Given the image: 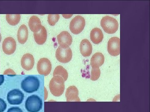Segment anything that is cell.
Masks as SVG:
<instances>
[{
	"label": "cell",
	"mask_w": 150,
	"mask_h": 112,
	"mask_svg": "<svg viewBox=\"0 0 150 112\" xmlns=\"http://www.w3.org/2000/svg\"><path fill=\"white\" fill-rule=\"evenodd\" d=\"M40 85V81L37 77L28 76L22 81V89L28 93H32L37 91Z\"/></svg>",
	"instance_id": "cell-1"
},
{
	"label": "cell",
	"mask_w": 150,
	"mask_h": 112,
	"mask_svg": "<svg viewBox=\"0 0 150 112\" xmlns=\"http://www.w3.org/2000/svg\"><path fill=\"white\" fill-rule=\"evenodd\" d=\"M49 89L54 96H62L65 90L64 80L61 76H54L49 83Z\"/></svg>",
	"instance_id": "cell-2"
},
{
	"label": "cell",
	"mask_w": 150,
	"mask_h": 112,
	"mask_svg": "<svg viewBox=\"0 0 150 112\" xmlns=\"http://www.w3.org/2000/svg\"><path fill=\"white\" fill-rule=\"evenodd\" d=\"M100 25L105 32L108 34H113L116 32L118 28V23L116 19L109 16L103 18Z\"/></svg>",
	"instance_id": "cell-3"
},
{
	"label": "cell",
	"mask_w": 150,
	"mask_h": 112,
	"mask_svg": "<svg viewBox=\"0 0 150 112\" xmlns=\"http://www.w3.org/2000/svg\"><path fill=\"white\" fill-rule=\"evenodd\" d=\"M25 107L29 112H38L42 108V101L37 95L30 96L26 99Z\"/></svg>",
	"instance_id": "cell-4"
},
{
	"label": "cell",
	"mask_w": 150,
	"mask_h": 112,
	"mask_svg": "<svg viewBox=\"0 0 150 112\" xmlns=\"http://www.w3.org/2000/svg\"><path fill=\"white\" fill-rule=\"evenodd\" d=\"M56 57L57 60L60 62L67 63L71 60L72 52L69 46H59L56 51Z\"/></svg>",
	"instance_id": "cell-5"
},
{
	"label": "cell",
	"mask_w": 150,
	"mask_h": 112,
	"mask_svg": "<svg viewBox=\"0 0 150 112\" xmlns=\"http://www.w3.org/2000/svg\"><path fill=\"white\" fill-rule=\"evenodd\" d=\"M85 24V19L80 15H77L70 22V30L73 34L77 35L82 32Z\"/></svg>",
	"instance_id": "cell-6"
},
{
	"label": "cell",
	"mask_w": 150,
	"mask_h": 112,
	"mask_svg": "<svg viewBox=\"0 0 150 112\" xmlns=\"http://www.w3.org/2000/svg\"><path fill=\"white\" fill-rule=\"evenodd\" d=\"M23 99L24 94L20 90L14 89L8 93V102L11 105H19L22 103Z\"/></svg>",
	"instance_id": "cell-7"
},
{
	"label": "cell",
	"mask_w": 150,
	"mask_h": 112,
	"mask_svg": "<svg viewBox=\"0 0 150 112\" xmlns=\"http://www.w3.org/2000/svg\"><path fill=\"white\" fill-rule=\"evenodd\" d=\"M108 51L110 55L116 57L120 54V40L117 37L110 38L108 44Z\"/></svg>",
	"instance_id": "cell-8"
},
{
	"label": "cell",
	"mask_w": 150,
	"mask_h": 112,
	"mask_svg": "<svg viewBox=\"0 0 150 112\" xmlns=\"http://www.w3.org/2000/svg\"><path fill=\"white\" fill-rule=\"evenodd\" d=\"M37 69L39 74L47 76L51 73L52 69L51 62L46 58L40 59L38 62Z\"/></svg>",
	"instance_id": "cell-9"
},
{
	"label": "cell",
	"mask_w": 150,
	"mask_h": 112,
	"mask_svg": "<svg viewBox=\"0 0 150 112\" xmlns=\"http://www.w3.org/2000/svg\"><path fill=\"white\" fill-rule=\"evenodd\" d=\"M3 50L8 55H12L16 50V43L15 40L12 37H8L3 41Z\"/></svg>",
	"instance_id": "cell-10"
},
{
	"label": "cell",
	"mask_w": 150,
	"mask_h": 112,
	"mask_svg": "<svg viewBox=\"0 0 150 112\" xmlns=\"http://www.w3.org/2000/svg\"><path fill=\"white\" fill-rule=\"evenodd\" d=\"M35 63L33 56L30 54H26L23 56L21 60V65L23 69L29 71L32 69Z\"/></svg>",
	"instance_id": "cell-11"
},
{
	"label": "cell",
	"mask_w": 150,
	"mask_h": 112,
	"mask_svg": "<svg viewBox=\"0 0 150 112\" xmlns=\"http://www.w3.org/2000/svg\"><path fill=\"white\" fill-rule=\"evenodd\" d=\"M67 102H80L79 97V91L74 85L69 86L67 88L66 93Z\"/></svg>",
	"instance_id": "cell-12"
},
{
	"label": "cell",
	"mask_w": 150,
	"mask_h": 112,
	"mask_svg": "<svg viewBox=\"0 0 150 112\" xmlns=\"http://www.w3.org/2000/svg\"><path fill=\"white\" fill-rule=\"evenodd\" d=\"M57 40L60 46H69L72 43L73 39L71 35L67 31H63L57 36Z\"/></svg>",
	"instance_id": "cell-13"
},
{
	"label": "cell",
	"mask_w": 150,
	"mask_h": 112,
	"mask_svg": "<svg viewBox=\"0 0 150 112\" xmlns=\"http://www.w3.org/2000/svg\"><path fill=\"white\" fill-rule=\"evenodd\" d=\"M80 50L83 56L84 57H89L92 52V46L88 40L84 39L81 42Z\"/></svg>",
	"instance_id": "cell-14"
},
{
	"label": "cell",
	"mask_w": 150,
	"mask_h": 112,
	"mask_svg": "<svg viewBox=\"0 0 150 112\" xmlns=\"http://www.w3.org/2000/svg\"><path fill=\"white\" fill-rule=\"evenodd\" d=\"M34 39L38 45H43L46 42L47 38V31L44 26H41L40 31L34 33Z\"/></svg>",
	"instance_id": "cell-15"
},
{
	"label": "cell",
	"mask_w": 150,
	"mask_h": 112,
	"mask_svg": "<svg viewBox=\"0 0 150 112\" xmlns=\"http://www.w3.org/2000/svg\"><path fill=\"white\" fill-rule=\"evenodd\" d=\"M104 57L101 53L94 54L91 60V65L92 68H99L104 62Z\"/></svg>",
	"instance_id": "cell-16"
},
{
	"label": "cell",
	"mask_w": 150,
	"mask_h": 112,
	"mask_svg": "<svg viewBox=\"0 0 150 112\" xmlns=\"http://www.w3.org/2000/svg\"><path fill=\"white\" fill-rule=\"evenodd\" d=\"M28 31L26 25L22 24L18 31L17 37L19 43L24 44L26 43L28 38Z\"/></svg>",
	"instance_id": "cell-17"
},
{
	"label": "cell",
	"mask_w": 150,
	"mask_h": 112,
	"mask_svg": "<svg viewBox=\"0 0 150 112\" xmlns=\"http://www.w3.org/2000/svg\"><path fill=\"white\" fill-rule=\"evenodd\" d=\"M90 38L92 42L95 44H98L102 42L103 38V34L101 29L98 28H94L91 30Z\"/></svg>",
	"instance_id": "cell-18"
},
{
	"label": "cell",
	"mask_w": 150,
	"mask_h": 112,
	"mask_svg": "<svg viewBox=\"0 0 150 112\" xmlns=\"http://www.w3.org/2000/svg\"><path fill=\"white\" fill-rule=\"evenodd\" d=\"M28 25L30 30L34 33L40 31L42 26L40 19L35 15L30 18L28 22Z\"/></svg>",
	"instance_id": "cell-19"
},
{
	"label": "cell",
	"mask_w": 150,
	"mask_h": 112,
	"mask_svg": "<svg viewBox=\"0 0 150 112\" xmlns=\"http://www.w3.org/2000/svg\"><path fill=\"white\" fill-rule=\"evenodd\" d=\"M53 75L55 76H59L63 78L64 81L68 79V73L67 70L62 66H58L54 70Z\"/></svg>",
	"instance_id": "cell-20"
},
{
	"label": "cell",
	"mask_w": 150,
	"mask_h": 112,
	"mask_svg": "<svg viewBox=\"0 0 150 112\" xmlns=\"http://www.w3.org/2000/svg\"><path fill=\"white\" fill-rule=\"evenodd\" d=\"M21 15L20 14H7L6 19L9 24L15 26L18 24L20 21Z\"/></svg>",
	"instance_id": "cell-21"
},
{
	"label": "cell",
	"mask_w": 150,
	"mask_h": 112,
	"mask_svg": "<svg viewBox=\"0 0 150 112\" xmlns=\"http://www.w3.org/2000/svg\"><path fill=\"white\" fill-rule=\"evenodd\" d=\"M60 15L59 14H49L48 15V21L51 26H54L59 21Z\"/></svg>",
	"instance_id": "cell-22"
},
{
	"label": "cell",
	"mask_w": 150,
	"mask_h": 112,
	"mask_svg": "<svg viewBox=\"0 0 150 112\" xmlns=\"http://www.w3.org/2000/svg\"><path fill=\"white\" fill-rule=\"evenodd\" d=\"M100 75V71L99 68H92L91 71V77L92 80L95 81L99 78Z\"/></svg>",
	"instance_id": "cell-23"
},
{
	"label": "cell",
	"mask_w": 150,
	"mask_h": 112,
	"mask_svg": "<svg viewBox=\"0 0 150 112\" xmlns=\"http://www.w3.org/2000/svg\"><path fill=\"white\" fill-rule=\"evenodd\" d=\"M7 108V104L3 99L0 98V112L4 111Z\"/></svg>",
	"instance_id": "cell-24"
},
{
	"label": "cell",
	"mask_w": 150,
	"mask_h": 112,
	"mask_svg": "<svg viewBox=\"0 0 150 112\" xmlns=\"http://www.w3.org/2000/svg\"><path fill=\"white\" fill-rule=\"evenodd\" d=\"M7 112H23L21 108L18 107H11L8 109Z\"/></svg>",
	"instance_id": "cell-25"
},
{
	"label": "cell",
	"mask_w": 150,
	"mask_h": 112,
	"mask_svg": "<svg viewBox=\"0 0 150 112\" xmlns=\"http://www.w3.org/2000/svg\"><path fill=\"white\" fill-rule=\"evenodd\" d=\"M4 77L3 75H0V85H2L4 83Z\"/></svg>",
	"instance_id": "cell-26"
}]
</instances>
